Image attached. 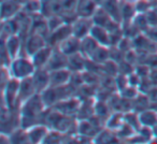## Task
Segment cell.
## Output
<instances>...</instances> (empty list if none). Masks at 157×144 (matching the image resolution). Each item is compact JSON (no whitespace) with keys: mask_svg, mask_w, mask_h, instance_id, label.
I'll use <instances>...</instances> for the list:
<instances>
[{"mask_svg":"<svg viewBox=\"0 0 157 144\" xmlns=\"http://www.w3.org/2000/svg\"><path fill=\"white\" fill-rule=\"evenodd\" d=\"M11 77L16 78L18 80H23L25 78L31 77L36 70L33 60L29 56H18L13 59L10 65Z\"/></svg>","mask_w":157,"mask_h":144,"instance_id":"6da1fadb","label":"cell"},{"mask_svg":"<svg viewBox=\"0 0 157 144\" xmlns=\"http://www.w3.org/2000/svg\"><path fill=\"white\" fill-rule=\"evenodd\" d=\"M21 80L12 77L9 81H7L6 85L3 86V99H5V105L14 110L16 109L18 101V89H20ZM21 104V103H20Z\"/></svg>","mask_w":157,"mask_h":144,"instance_id":"7a4b0ae2","label":"cell"},{"mask_svg":"<svg viewBox=\"0 0 157 144\" xmlns=\"http://www.w3.org/2000/svg\"><path fill=\"white\" fill-rule=\"evenodd\" d=\"M45 45H48V42L43 36L38 33H29L28 37L25 38L23 48L25 51V55L31 57Z\"/></svg>","mask_w":157,"mask_h":144,"instance_id":"3957f363","label":"cell"},{"mask_svg":"<svg viewBox=\"0 0 157 144\" xmlns=\"http://www.w3.org/2000/svg\"><path fill=\"white\" fill-rule=\"evenodd\" d=\"M81 102H82V100L80 98H78L76 96H72L68 99L59 101L58 103H56V104L52 108L56 109L57 111L65 114V115L74 116V115H76L78 109H80Z\"/></svg>","mask_w":157,"mask_h":144,"instance_id":"277c9868","label":"cell"},{"mask_svg":"<svg viewBox=\"0 0 157 144\" xmlns=\"http://www.w3.org/2000/svg\"><path fill=\"white\" fill-rule=\"evenodd\" d=\"M70 36H72V25L63 23L56 30L50 33V36L46 39V42H48V45L52 46V47H56L60 42L69 38Z\"/></svg>","mask_w":157,"mask_h":144,"instance_id":"5b68a950","label":"cell"},{"mask_svg":"<svg viewBox=\"0 0 157 144\" xmlns=\"http://www.w3.org/2000/svg\"><path fill=\"white\" fill-rule=\"evenodd\" d=\"M93 25L94 22L92 17H78L72 24V35L82 40L90 35Z\"/></svg>","mask_w":157,"mask_h":144,"instance_id":"8992f818","label":"cell"},{"mask_svg":"<svg viewBox=\"0 0 157 144\" xmlns=\"http://www.w3.org/2000/svg\"><path fill=\"white\" fill-rule=\"evenodd\" d=\"M44 68H46L50 72L54 71V70L68 68V56L63 54L61 51H59L57 47H54L52 55H51L50 59Z\"/></svg>","mask_w":157,"mask_h":144,"instance_id":"52a82bcc","label":"cell"},{"mask_svg":"<svg viewBox=\"0 0 157 144\" xmlns=\"http://www.w3.org/2000/svg\"><path fill=\"white\" fill-rule=\"evenodd\" d=\"M36 94H38V92L36 89L33 77H28L21 80L20 89H18V101H20L21 104Z\"/></svg>","mask_w":157,"mask_h":144,"instance_id":"ba28073f","label":"cell"},{"mask_svg":"<svg viewBox=\"0 0 157 144\" xmlns=\"http://www.w3.org/2000/svg\"><path fill=\"white\" fill-rule=\"evenodd\" d=\"M31 77L38 93L43 92L50 86V71L46 68H37Z\"/></svg>","mask_w":157,"mask_h":144,"instance_id":"9c48e42d","label":"cell"},{"mask_svg":"<svg viewBox=\"0 0 157 144\" xmlns=\"http://www.w3.org/2000/svg\"><path fill=\"white\" fill-rule=\"evenodd\" d=\"M56 47L67 56H70V55H73L75 53L80 52V50H81V39H78V38L74 37L72 35L66 40H63V42H60Z\"/></svg>","mask_w":157,"mask_h":144,"instance_id":"30bf717a","label":"cell"},{"mask_svg":"<svg viewBox=\"0 0 157 144\" xmlns=\"http://www.w3.org/2000/svg\"><path fill=\"white\" fill-rule=\"evenodd\" d=\"M71 71L68 68L50 72V86H60L69 83Z\"/></svg>","mask_w":157,"mask_h":144,"instance_id":"8fae6325","label":"cell"},{"mask_svg":"<svg viewBox=\"0 0 157 144\" xmlns=\"http://www.w3.org/2000/svg\"><path fill=\"white\" fill-rule=\"evenodd\" d=\"M97 3L94 0H78L76 6V14L78 17H93L97 10Z\"/></svg>","mask_w":157,"mask_h":144,"instance_id":"7c38bea8","label":"cell"},{"mask_svg":"<svg viewBox=\"0 0 157 144\" xmlns=\"http://www.w3.org/2000/svg\"><path fill=\"white\" fill-rule=\"evenodd\" d=\"M50 131L48 127L45 124H38L35 126L30 127V128L27 130L29 137V141L31 143H39V142H43L45 139L46 135Z\"/></svg>","mask_w":157,"mask_h":144,"instance_id":"4fadbf2b","label":"cell"},{"mask_svg":"<svg viewBox=\"0 0 157 144\" xmlns=\"http://www.w3.org/2000/svg\"><path fill=\"white\" fill-rule=\"evenodd\" d=\"M53 48L54 47H52V46H50V45H45L44 47H42L41 50L38 51L36 54H33V56L30 57L33 65H35L36 69H37V68L45 67L48 59H50L51 55H52Z\"/></svg>","mask_w":157,"mask_h":144,"instance_id":"5bb4252c","label":"cell"},{"mask_svg":"<svg viewBox=\"0 0 157 144\" xmlns=\"http://www.w3.org/2000/svg\"><path fill=\"white\" fill-rule=\"evenodd\" d=\"M86 57L81 52L68 56V69L71 72H82L85 70Z\"/></svg>","mask_w":157,"mask_h":144,"instance_id":"9a60e30c","label":"cell"},{"mask_svg":"<svg viewBox=\"0 0 157 144\" xmlns=\"http://www.w3.org/2000/svg\"><path fill=\"white\" fill-rule=\"evenodd\" d=\"M90 35L98 42L100 45L110 46V33L105 27L98 26V25H93L90 29Z\"/></svg>","mask_w":157,"mask_h":144,"instance_id":"2e32d148","label":"cell"},{"mask_svg":"<svg viewBox=\"0 0 157 144\" xmlns=\"http://www.w3.org/2000/svg\"><path fill=\"white\" fill-rule=\"evenodd\" d=\"M21 39L22 38L20 37L18 35H13V36H10L6 39V50L7 52L9 53V55L11 56L12 59H15L16 57L20 56V47L22 45L21 43Z\"/></svg>","mask_w":157,"mask_h":144,"instance_id":"e0dca14e","label":"cell"},{"mask_svg":"<svg viewBox=\"0 0 157 144\" xmlns=\"http://www.w3.org/2000/svg\"><path fill=\"white\" fill-rule=\"evenodd\" d=\"M100 44L94 39L90 35H88L87 37L83 38L81 40V50L80 52L86 57V58H90L92 55L94 54V52L96 51V48Z\"/></svg>","mask_w":157,"mask_h":144,"instance_id":"ac0fdd59","label":"cell"},{"mask_svg":"<svg viewBox=\"0 0 157 144\" xmlns=\"http://www.w3.org/2000/svg\"><path fill=\"white\" fill-rule=\"evenodd\" d=\"M139 119L142 126H147L154 128L157 125V112L151 109H146L144 111L138 113Z\"/></svg>","mask_w":157,"mask_h":144,"instance_id":"d6986e66","label":"cell"},{"mask_svg":"<svg viewBox=\"0 0 157 144\" xmlns=\"http://www.w3.org/2000/svg\"><path fill=\"white\" fill-rule=\"evenodd\" d=\"M136 7H133V3L127 2L125 0H122L121 2V15H122V23L131 22L136 16Z\"/></svg>","mask_w":157,"mask_h":144,"instance_id":"ffe728a7","label":"cell"},{"mask_svg":"<svg viewBox=\"0 0 157 144\" xmlns=\"http://www.w3.org/2000/svg\"><path fill=\"white\" fill-rule=\"evenodd\" d=\"M90 59L99 65H102L110 59V50L108 48V46L99 45L94 52V54L92 55Z\"/></svg>","mask_w":157,"mask_h":144,"instance_id":"44dd1931","label":"cell"},{"mask_svg":"<svg viewBox=\"0 0 157 144\" xmlns=\"http://www.w3.org/2000/svg\"><path fill=\"white\" fill-rule=\"evenodd\" d=\"M41 9L42 0H27L22 7V11L28 15H31V14L35 15V14L41 13Z\"/></svg>","mask_w":157,"mask_h":144,"instance_id":"7402d4cb","label":"cell"},{"mask_svg":"<svg viewBox=\"0 0 157 144\" xmlns=\"http://www.w3.org/2000/svg\"><path fill=\"white\" fill-rule=\"evenodd\" d=\"M101 67H102L103 74H109V75H112V77H116V75L120 73L118 63H115L114 60H112V59L107 60L105 63L101 65Z\"/></svg>","mask_w":157,"mask_h":144,"instance_id":"603a6c76","label":"cell"},{"mask_svg":"<svg viewBox=\"0 0 157 144\" xmlns=\"http://www.w3.org/2000/svg\"><path fill=\"white\" fill-rule=\"evenodd\" d=\"M144 35H145L150 40H152L153 42H156L157 43V27L150 26L145 31H144Z\"/></svg>","mask_w":157,"mask_h":144,"instance_id":"cb8c5ba5","label":"cell"},{"mask_svg":"<svg viewBox=\"0 0 157 144\" xmlns=\"http://www.w3.org/2000/svg\"><path fill=\"white\" fill-rule=\"evenodd\" d=\"M151 82L154 86H157V69H151L150 74H148Z\"/></svg>","mask_w":157,"mask_h":144,"instance_id":"d4e9b609","label":"cell"}]
</instances>
